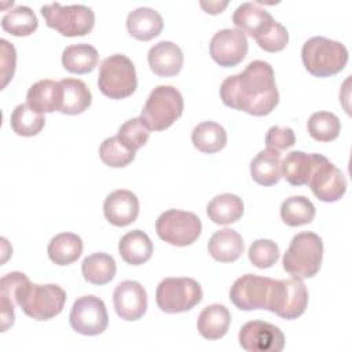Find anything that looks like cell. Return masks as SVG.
<instances>
[{"instance_id":"6da1fadb","label":"cell","mask_w":352,"mask_h":352,"mask_svg":"<svg viewBox=\"0 0 352 352\" xmlns=\"http://www.w3.org/2000/svg\"><path fill=\"white\" fill-rule=\"evenodd\" d=\"M220 98L231 109L258 117L270 114L279 102L272 66L264 60H252L245 70L221 82Z\"/></svg>"},{"instance_id":"7a4b0ae2","label":"cell","mask_w":352,"mask_h":352,"mask_svg":"<svg viewBox=\"0 0 352 352\" xmlns=\"http://www.w3.org/2000/svg\"><path fill=\"white\" fill-rule=\"evenodd\" d=\"M15 304L32 319L48 320L59 315L66 302V292L54 283H32L28 276L14 293Z\"/></svg>"},{"instance_id":"3957f363","label":"cell","mask_w":352,"mask_h":352,"mask_svg":"<svg viewBox=\"0 0 352 352\" xmlns=\"http://www.w3.org/2000/svg\"><path fill=\"white\" fill-rule=\"evenodd\" d=\"M304 67L315 77H330L340 73L348 62V50L340 41L315 36L301 48Z\"/></svg>"},{"instance_id":"277c9868","label":"cell","mask_w":352,"mask_h":352,"mask_svg":"<svg viewBox=\"0 0 352 352\" xmlns=\"http://www.w3.org/2000/svg\"><path fill=\"white\" fill-rule=\"evenodd\" d=\"M323 258V242L319 235L304 231L293 236L283 254V270L293 278L305 279L318 274Z\"/></svg>"},{"instance_id":"5b68a950","label":"cell","mask_w":352,"mask_h":352,"mask_svg":"<svg viewBox=\"0 0 352 352\" xmlns=\"http://www.w3.org/2000/svg\"><path fill=\"white\" fill-rule=\"evenodd\" d=\"M98 87L110 99H124L132 95L138 87L136 70L132 60L122 54L104 58L99 67Z\"/></svg>"},{"instance_id":"8992f818","label":"cell","mask_w":352,"mask_h":352,"mask_svg":"<svg viewBox=\"0 0 352 352\" xmlns=\"http://www.w3.org/2000/svg\"><path fill=\"white\" fill-rule=\"evenodd\" d=\"M184 100L179 89L172 85L155 87L142 110V118L151 131L169 128L183 113Z\"/></svg>"},{"instance_id":"52a82bcc","label":"cell","mask_w":352,"mask_h":352,"mask_svg":"<svg viewBox=\"0 0 352 352\" xmlns=\"http://www.w3.org/2000/svg\"><path fill=\"white\" fill-rule=\"evenodd\" d=\"M40 11L45 23L66 37L85 36L95 25L92 8L84 4L62 6L59 3H51L44 4Z\"/></svg>"},{"instance_id":"ba28073f","label":"cell","mask_w":352,"mask_h":352,"mask_svg":"<svg viewBox=\"0 0 352 352\" xmlns=\"http://www.w3.org/2000/svg\"><path fill=\"white\" fill-rule=\"evenodd\" d=\"M202 300L201 285L192 278H165L155 292L158 308L166 314L192 309Z\"/></svg>"},{"instance_id":"9c48e42d","label":"cell","mask_w":352,"mask_h":352,"mask_svg":"<svg viewBox=\"0 0 352 352\" xmlns=\"http://www.w3.org/2000/svg\"><path fill=\"white\" fill-rule=\"evenodd\" d=\"M155 231L166 243L183 248L198 239L202 231V223L195 213L169 209L158 216L155 221Z\"/></svg>"},{"instance_id":"30bf717a","label":"cell","mask_w":352,"mask_h":352,"mask_svg":"<svg viewBox=\"0 0 352 352\" xmlns=\"http://www.w3.org/2000/svg\"><path fill=\"white\" fill-rule=\"evenodd\" d=\"M308 305V290L302 279L289 278L272 280L268 311L282 319L292 320L301 316Z\"/></svg>"},{"instance_id":"8fae6325","label":"cell","mask_w":352,"mask_h":352,"mask_svg":"<svg viewBox=\"0 0 352 352\" xmlns=\"http://www.w3.org/2000/svg\"><path fill=\"white\" fill-rule=\"evenodd\" d=\"M314 195L323 202H336L346 191L344 173L324 155L312 153V170L307 183Z\"/></svg>"},{"instance_id":"7c38bea8","label":"cell","mask_w":352,"mask_h":352,"mask_svg":"<svg viewBox=\"0 0 352 352\" xmlns=\"http://www.w3.org/2000/svg\"><path fill=\"white\" fill-rule=\"evenodd\" d=\"M69 322L72 329L80 334H102L109 324V316L103 300L92 294L78 297L72 307Z\"/></svg>"},{"instance_id":"4fadbf2b","label":"cell","mask_w":352,"mask_h":352,"mask_svg":"<svg viewBox=\"0 0 352 352\" xmlns=\"http://www.w3.org/2000/svg\"><path fill=\"white\" fill-rule=\"evenodd\" d=\"M271 278L246 274L238 278L230 289V300L242 311L268 309V298L272 285Z\"/></svg>"},{"instance_id":"5bb4252c","label":"cell","mask_w":352,"mask_h":352,"mask_svg":"<svg viewBox=\"0 0 352 352\" xmlns=\"http://www.w3.org/2000/svg\"><path fill=\"white\" fill-rule=\"evenodd\" d=\"M239 344L248 352H280L285 336L280 329L264 320H250L239 330Z\"/></svg>"},{"instance_id":"9a60e30c","label":"cell","mask_w":352,"mask_h":352,"mask_svg":"<svg viewBox=\"0 0 352 352\" xmlns=\"http://www.w3.org/2000/svg\"><path fill=\"white\" fill-rule=\"evenodd\" d=\"M249 50L246 34L239 29H221L212 37L209 43V52L212 59L223 66L232 67L241 63Z\"/></svg>"},{"instance_id":"2e32d148","label":"cell","mask_w":352,"mask_h":352,"mask_svg":"<svg viewBox=\"0 0 352 352\" xmlns=\"http://www.w3.org/2000/svg\"><path fill=\"white\" fill-rule=\"evenodd\" d=\"M113 302L117 315L124 320H138L147 309V293L136 280H122L113 293Z\"/></svg>"},{"instance_id":"e0dca14e","label":"cell","mask_w":352,"mask_h":352,"mask_svg":"<svg viewBox=\"0 0 352 352\" xmlns=\"http://www.w3.org/2000/svg\"><path fill=\"white\" fill-rule=\"evenodd\" d=\"M103 213L106 220L113 226H129L139 214V199L129 190H116L106 197Z\"/></svg>"},{"instance_id":"ac0fdd59","label":"cell","mask_w":352,"mask_h":352,"mask_svg":"<svg viewBox=\"0 0 352 352\" xmlns=\"http://www.w3.org/2000/svg\"><path fill=\"white\" fill-rule=\"evenodd\" d=\"M150 69L160 77L176 76L183 67V52L180 47L172 41H158L147 54Z\"/></svg>"},{"instance_id":"d6986e66","label":"cell","mask_w":352,"mask_h":352,"mask_svg":"<svg viewBox=\"0 0 352 352\" xmlns=\"http://www.w3.org/2000/svg\"><path fill=\"white\" fill-rule=\"evenodd\" d=\"M63 100V88L60 81L54 80H38L34 82L28 94H26V103L36 111L52 113L59 111Z\"/></svg>"},{"instance_id":"ffe728a7","label":"cell","mask_w":352,"mask_h":352,"mask_svg":"<svg viewBox=\"0 0 352 352\" xmlns=\"http://www.w3.org/2000/svg\"><path fill=\"white\" fill-rule=\"evenodd\" d=\"M275 19L267 10L258 7L256 3L252 1L242 3L232 14L234 25L242 33H246L254 40L261 36L272 25Z\"/></svg>"},{"instance_id":"44dd1931","label":"cell","mask_w":352,"mask_h":352,"mask_svg":"<svg viewBox=\"0 0 352 352\" xmlns=\"http://www.w3.org/2000/svg\"><path fill=\"white\" fill-rule=\"evenodd\" d=\"M164 28L162 16L150 7H138L126 16V29L132 37L140 41H148L157 37Z\"/></svg>"},{"instance_id":"7402d4cb","label":"cell","mask_w":352,"mask_h":352,"mask_svg":"<svg viewBox=\"0 0 352 352\" xmlns=\"http://www.w3.org/2000/svg\"><path fill=\"white\" fill-rule=\"evenodd\" d=\"M208 252L216 261L234 263L243 253V239L235 230H219L209 238Z\"/></svg>"},{"instance_id":"603a6c76","label":"cell","mask_w":352,"mask_h":352,"mask_svg":"<svg viewBox=\"0 0 352 352\" xmlns=\"http://www.w3.org/2000/svg\"><path fill=\"white\" fill-rule=\"evenodd\" d=\"M231 323L230 311L221 304H212L202 309L197 320L199 334L206 340H219L226 336Z\"/></svg>"},{"instance_id":"cb8c5ba5","label":"cell","mask_w":352,"mask_h":352,"mask_svg":"<svg viewBox=\"0 0 352 352\" xmlns=\"http://www.w3.org/2000/svg\"><path fill=\"white\" fill-rule=\"evenodd\" d=\"M121 258L131 265H140L150 260L153 254V242L142 230L126 232L118 242Z\"/></svg>"},{"instance_id":"d4e9b609","label":"cell","mask_w":352,"mask_h":352,"mask_svg":"<svg viewBox=\"0 0 352 352\" xmlns=\"http://www.w3.org/2000/svg\"><path fill=\"white\" fill-rule=\"evenodd\" d=\"M208 217L221 226L238 221L243 214V201L235 194H220L212 198L206 206Z\"/></svg>"},{"instance_id":"484cf974","label":"cell","mask_w":352,"mask_h":352,"mask_svg":"<svg viewBox=\"0 0 352 352\" xmlns=\"http://www.w3.org/2000/svg\"><path fill=\"white\" fill-rule=\"evenodd\" d=\"M60 84L63 88V100L59 111L62 114H81L91 106L92 95L84 81L78 78H63Z\"/></svg>"},{"instance_id":"4316f807","label":"cell","mask_w":352,"mask_h":352,"mask_svg":"<svg viewBox=\"0 0 352 352\" xmlns=\"http://www.w3.org/2000/svg\"><path fill=\"white\" fill-rule=\"evenodd\" d=\"M252 179L261 186H274L280 180V153L265 148L250 162Z\"/></svg>"},{"instance_id":"83f0119b","label":"cell","mask_w":352,"mask_h":352,"mask_svg":"<svg viewBox=\"0 0 352 352\" xmlns=\"http://www.w3.org/2000/svg\"><path fill=\"white\" fill-rule=\"evenodd\" d=\"M47 253L56 265H69L81 256L82 241L77 234L60 232L50 241Z\"/></svg>"},{"instance_id":"f1b7e54d","label":"cell","mask_w":352,"mask_h":352,"mask_svg":"<svg viewBox=\"0 0 352 352\" xmlns=\"http://www.w3.org/2000/svg\"><path fill=\"white\" fill-rule=\"evenodd\" d=\"M99 55L94 45L80 43L69 45L62 52L63 67L74 74H85L95 69Z\"/></svg>"},{"instance_id":"f546056e","label":"cell","mask_w":352,"mask_h":352,"mask_svg":"<svg viewBox=\"0 0 352 352\" xmlns=\"http://www.w3.org/2000/svg\"><path fill=\"white\" fill-rule=\"evenodd\" d=\"M191 142L201 153L214 154L226 147L227 132L214 121H204L192 129Z\"/></svg>"},{"instance_id":"4dcf8cb0","label":"cell","mask_w":352,"mask_h":352,"mask_svg":"<svg viewBox=\"0 0 352 352\" xmlns=\"http://www.w3.org/2000/svg\"><path fill=\"white\" fill-rule=\"evenodd\" d=\"M81 272L87 282L92 285H106L114 279L117 265L114 258L107 253H92L82 260Z\"/></svg>"},{"instance_id":"1f68e13d","label":"cell","mask_w":352,"mask_h":352,"mask_svg":"<svg viewBox=\"0 0 352 352\" xmlns=\"http://www.w3.org/2000/svg\"><path fill=\"white\" fill-rule=\"evenodd\" d=\"M312 170V154L304 151H290L280 162V176L292 186L308 183Z\"/></svg>"},{"instance_id":"d6a6232c","label":"cell","mask_w":352,"mask_h":352,"mask_svg":"<svg viewBox=\"0 0 352 352\" xmlns=\"http://www.w3.org/2000/svg\"><path fill=\"white\" fill-rule=\"evenodd\" d=\"M37 26V16L34 11L28 6H16L15 8L8 10L1 18L3 30L16 37L32 34Z\"/></svg>"},{"instance_id":"836d02e7","label":"cell","mask_w":352,"mask_h":352,"mask_svg":"<svg viewBox=\"0 0 352 352\" xmlns=\"http://www.w3.org/2000/svg\"><path fill=\"white\" fill-rule=\"evenodd\" d=\"M23 272H10L4 275L0 280V322H1V331H6L10 326L15 322V314H14V305L15 298L14 293L19 283L25 279Z\"/></svg>"},{"instance_id":"e575fe53","label":"cell","mask_w":352,"mask_h":352,"mask_svg":"<svg viewBox=\"0 0 352 352\" xmlns=\"http://www.w3.org/2000/svg\"><path fill=\"white\" fill-rule=\"evenodd\" d=\"M280 217L289 227L309 224L315 217V206L307 197L293 195L282 202Z\"/></svg>"},{"instance_id":"d590c367","label":"cell","mask_w":352,"mask_h":352,"mask_svg":"<svg viewBox=\"0 0 352 352\" xmlns=\"http://www.w3.org/2000/svg\"><path fill=\"white\" fill-rule=\"evenodd\" d=\"M45 118L41 113L33 110L28 103L18 104L11 114V128L19 136H34L41 132Z\"/></svg>"},{"instance_id":"8d00e7d4","label":"cell","mask_w":352,"mask_h":352,"mask_svg":"<svg viewBox=\"0 0 352 352\" xmlns=\"http://www.w3.org/2000/svg\"><path fill=\"white\" fill-rule=\"evenodd\" d=\"M311 138L318 142H331L341 131V122L338 117L330 111L314 113L307 124Z\"/></svg>"},{"instance_id":"74e56055","label":"cell","mask_w":352,"mask_h":352,"mask_svg":"<svg viewBox=\"0 0 352 352\" xmlns=\"http://www.w3.org/2000/svg\"><path fill=\"white\" fill-rule=\"evenodd\" d=\"M150 128L142 117H133L125 121L117 132L118 140L129 150L136 151L144 146L150 138Z\"/></svg>"},{"instance_id":"f35d334b","label":"cell","mask_w":352,"mask_h":352,"mask_svg":"<svg viewBox=\"0 0 352 352\" xmlns=\"http://www.w3.org/2000/svg\"><path fill=\"white\" fill-rule=\"evenodd\" d=\"M135 153L126 148L117 136L106 138L99 147L100 160L111 168H124L135 160Z\"/></svg>"},{"instance_id":"ab89813d","label":"cell","mask_w":352,"mask_h":352,"mask_svg":"<svg viewBox=\"0 0 352 352\" xmlns=\"http://www.w3.org/2000/svg\"><path fill=\"white\" fill-rule=\"evenodd\" d=\"M249 260L257 268H270L279 258V248L271 239H256L248 250Z\"/></svg>"},{"instance_id":"60d3db41","label":"cell","mask_w":352,"mask_h":352,"mask_svg":"<svg viewBox=\"0 0 352 352\" xmlns=\"http://www.w3.org/2000/svg\"><path fill=\"white\" fill-rule=\"evenodd\" d=\"M256 41L258 47L267 52H279L286 47L289 41V33L282 23L274 21L272 25L256 38Z\"/></svg>"},{"instance_id":"b9f144b4","label":"cell","mask_w":352,"mask_h":352,"mask_svg":"<svg viewBox=\"0 0 352 352\" xmlns=\"http://www.w3.org/2000/svg\"><path fill=\"white\" fill-rule=\"evenodd\" d=\"M294 143H296V136L293 129L289 126L282 128V126L274 125L265 133L267 148L280 153L282 150L290 148Z\"/></svg>"},{"instance_id":"7bdbcfd3","label":"cell","mask_w":352,"mask_h":352,"mask_svg":"<svg viewBox=\"0 0 352 352\" xmlns=\"http://www.w3.org/2000/svg\"><path fill=\"white\" fill-rule=\"evenodd\" d=\"M1 47V88H6L10 80H12L16 63V51L7 40H0Z\"/></svg>"},{"instance_id":"ee69618b","label":"cell","mask_w":352,"mask_h":352,"mask_svg":"<svg viewBox=\"0 0 352 352\" xmlns=\"http://www.w3.org/2000/svg\"><path fill=\"white\" fill-rule=\"evenodd\" d=\"M199 4L208 14H219L228 6V1H223V3H220V1H209V3L201 1Z\"/></svg>"}]
</instances>
